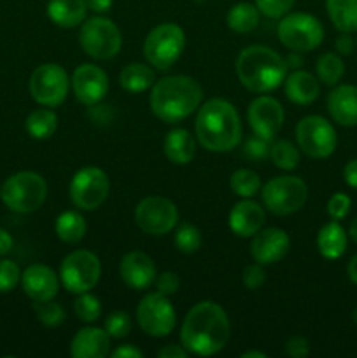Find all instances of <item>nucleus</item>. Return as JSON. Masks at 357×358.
<instances>
[{"label": "nucleus", "instance_id": "obj_55", "mask_svg": "<svg viewBox=\"0 0 357 358\" xmlns=\"http://www.w3.org/2000/svg\"><path fill=\"white\" fill-rule=\"evenodd\" d=\"M349 234H350V238H352L354 243L357 245V219H354V220H352V224H350V227H349Z\"/></svg>", "mask_w": 357, "mask_h": 358}, {"label": "nucleus", "instance_id": "obj_8", "mask_svg": "<svg viewBox=\"0 0 357 358\" xmlns=\"http://www.w3.org/2000/svg\"><path fill=\"white\" fill-rule=\"evenodd\" d=\"M276 34L289 51L298 52L314 51L324 41V27L308 13H287L280 17Z\"/></svg>", "mask_w": 357, "mask_h": 358}, {"label": "nucleus", "instance_id": "obj_7", "mask_svg": "<svg viewBox=\"0 0 357 358\" xmlns=\"http://www.w3.org/2000/svg\"><path fill=\"white\" fill-rule=\"evenodd\" d=\"M79 44L88 56L105 62L119 52L122 35L114 21L104 16H94L84 21L80 27Z\"/></svg>", "mask_w": 357, "mask_h": 358}, {"label": "nucleus", "instance_id": "obj_25", "mask_svg": "<svg viewBox=\"0 0 357 358\" xmlns=\"http://www.w3.org/2000/svg\"><path fill=\"white\" fill-rule=\"evenodd\" d=\"M86 0H49L48 17L59 28H76L86 21Z\"/></svg>", "mask_w": 357, "mask_h": 358}, {"label": "nucleus", "instance_id": "obj_20", "mask_svg": "<svg viewBox=\"0 0 357 358\" xmlns=\"http://www.w3.org/2000/svg\"><path fill=\"white\" fill-rule=\"evenodd\" d=\"M21 285L31 301L55 299L59 290L58 275L49 266L31 264L21 273Z\"/></svg>", "mask_w": 357, "mask_h": 358}, {"label": "nucleus", "instance_id": "obj_10", "mask_svg": "<svg viewBox=\"0 0 357 358\" xmlns=\"http://www.w3.org/2000/svg\"><path fill=\"white\" fill-rule=\"evenodd\" d=\"M102 276L100 259L90 250H74L66 255L59 268V280L72 294L90 292L97 287Z\"/></svg>", "mask_w": 357, "mask_h": 358}, {"label": "nucleus", "instance_id": "obj_39", "mask_svg": "<svg viewBox=\"0 0 357 358\" xmlns=\"http://www.w3.org/2000/svg\"><path fill=\"white\" fill-rule=\"evenodd\" d=\"M133 324H132V318H130L128 313L125 311H114L107 317L105 320V331L111 338L114 339H122L130 334L132 331Z\"/></svg>", "mask_w": 357, "mask_h": 358}, {"label": "nucleus", "instance_id": "obj_53", "mask_svg": "<svg viewBox=\"0 0 357 358\" xmlns=\"http://www.w3.org/2000/svg\"><path fill=\"white\" fill-rule=\"evenodd\" d=\"M284 59H286V65L289 70H300L303 66V58H301V52L298 51H290V55H287Z\"/></svg>", "mask_w": 357, "mask_h": 358}, {"label": "nucleus", "instance_id": "obj_29", "mask_svg": "<svg viewBox=\"0 0 357 358\" xmlns=\"http://www.w3.org/2000/svg\"><path fill=\"white\" fill-rule=\"evenodd\" d=\"M326 10L336 30L357 31V0H326Z\"/></svg>", "mask_w": 357, "mask_h": 358}, {"label": "nucleus", "instance_id": "obj_56", "mask_svg": "<svg viewBox=\"0 0 357 358\" xmlns=\"http://www.w3.org/2000/svg\"><path fill=\"white\" fill-rule=\"evenodd\" d=\"M241 358H266V353H262V352H245V353H241Z\"/></svg>", "mask_w": 357, "mask_h": 358}, {"label": "nucleus", "instance_id": "obj_17", "mask_svg": "<svg viewBox=\"0 0 357 358\" xmlns=\"http://www.w3.org/2000/svg\"><path fill=\"white\" fill-rule=\"evenodd\" d=\"M284 117H286V114H284L282 105L273 96L261 94L248 105V124H251L252 133L262 136V138H275V135L282 128Z\"/></svg>", "mask_w": 357, "mask_h": 358}, {"label": "nucleus", "instance_id": "obj_3", "mask_svg": "<svg viewBox=\"0 0 357 358\" xmlns=\"http://www.w3.org/2000/svg\"><path fill=\"white\" fill-rule=\"evenodd\" d=\"M203 100V90L189 76H168L154 83L149 105L160 121L175 124L188 119Z\"/></svg>", "mask_w": 357, "mask_h": 358}, {"label": "nucleus", "instance_id": "obj_24", "mask_svg": "<svg viewBox=\"0 0 357 358\" xmlns=\"http://www.w3.org/2000/svg\"><path fill=\"white\" fill-rule=\"evenodd\" d=\"M287 100L296 105H310L321 94V84L314 73L307 70H293L284 80Z\"/></svg>", "mask_w": 357, "mask_h": 358}, {"label": "nucleus", "instance_id": "obj_41", "mask_svg": "<svg viewBox=\"0 0 357 358\" xmlns=\"http://www.w3.org/2000/svg\"><path fill=\"white\" fill-rule=\"evenodd\" d=\"M270 149H272V140L262 138L259 135H252L245 140L244 143V156L252 161H262L270 157Z\"/></svg>", "mask_w": 357, "mask_h": 358}, {"label": "nucleus", "instance_id": "obj_54", "mask_svg": "<svg viewBox=\"0 0 357 358\" xmlns=\"http://www.w3.org/2000/svg\"><path fill=\"white\" fill-rule=\"evenodd\" d=\"M346 275H349L350 282H354L357 285V254L350 259L349 266H346Z\"/></svg>", "mask_w": 357, "mask_h": 358}, {"label": "nucleus", "instance_id": "obj_37", "mask_svg": "<svg viewBox=\"0 0 357 358\" xmlns=\"http://www.w3.org/2000/svg\"><path fill=\"white\" fill-rule=\"evenodd\" d=\"M74 311H76L77 318L86 324L98 320L102 315V303L97 296L90 292L79 294V297L74 303Z\"/></svg>", "mask_w": 357, "mask_h": 358}, {"label": "nucleus", "instance_id": "obj_43", "mask_svg": "<svg viewBox=\"0 0 357 358\" xmlns=\"http://www.w3.org/2000/svg\"><path fill=\"white\" fill-rule=\"evenodd\" d=\"M350 205H352V201H350L349 196L343 194V192H336L328 201V215L332 220L345 219L350 213Z\"/></svg>", "mask_w": 357, "mask_h": 358}, {"label": "nucleus", "instance_id": "obj_22", "mask_svg": "<svg viewBox=\"0 0 357 358\" xmlns=\"http://www.w3.org/2000/svg\"><path fill=\"white\" fill-rule=\"evenodd\" d=\"M328 110L332 121L340 126L352 128L357 126V86L340 84L329 93Z\"/></svg>", "mask_w": 357, "mask_h": 358}, {"label": "nucleus", "instance_id": "obj_6", "mask_svg": "<svg viewBox=\"0 0 357 358\" xmlns=\"http://www.w3.org/2000/svg\"><path fill=\"white\" fill-rule=\"evenodd\" d=\"M186 48V35L178 24L161 23L147 34L144 42V56L156 70L170 69L182 56Z\"/></svg>", "mask_w": 357, "mask_h": 358}, {"label": "nucleus", "instance_id": "obj_47", "mask_svg": "<svg viewBox=\"0 0 357 358\" xmlns=\"http://www.w3.org/2000/svg\"><path fill=\"white\" fill-rule=\"evenodd\" d=\"M354 48H356V42L350 37V34H342L335 41V49L338 51L340 56H349L352 55Z\"/></svg>", "mask_w": 357, "mask_h": 358}, {"label": "nucleus", "instance_id": "obj_26", "mask_svg": "<svg viewBox=\"0 0 357 358\" xmlns=\"http://www.w3.org/2000/svg\"><path fill=\"white\" fill-rule=\"evenodd\" d=\"M164 156L174 164H189L196 154V140L188 129L175 128L164 136L163 142Z\"/></svg>", "mask_w": 357, "mask_h": 358}, {"label": "nucleus", "instance_id": "obj_5", "mask_svg": "<svg viewBox=\"0 0 357 358\" xmlns=\"http://www.w3.org/2000/svg\"><path fill=\"white\" fill-rule=\"evenodd\" d=\"M4 205L16 213H31L44 205L48 198V184L35 171H18L2 185Z\"/></svg>", "mask_w": 357, "mask_h": 358}, {"label": "nucleus", "instance_id": "obj_2", "mask_svg": "<svg viewBox=\"0 0 357 358\" xmlns=\"http://www.w3.org/2000/svg\"><path fill=\"white\" fill-rule=\"evenodd\" d=\"M196 138L210 152H230L241 140L237 108L223 98H212L200 107L195 122Z\"/></svg>", "mask_w": 357, "mask_h": 358}, {"label": "nucleus", "instance_id": "obj_42", "mask_svg": "<svg viewBox=\"0 0 357 358\" xmlns=\"http://www.w3.org/2000/svg\"><path fill=\"white\" fill-rule=\"evenodd\" d=\"M296 0H255V7L262 16L270 20H280L293 9Z\"/></svg>", "mask_w": 357, "mask_h": 358}, {"label": "nucleus", "instance_id": "obj_27", "mask_svg": "<svg viewBox=\"0 0 357 358\" xmlns=\"http://www.w3.org/2000/svg\"><path fill=\"white\" fill-rule=\"evenodd\" d=\"M317 248L321 255L328 261H336L346 250V233L338 220L326 224L317 234Z\"/></svg>", "mask_w": 357, "mask_h": 358}, {"label": "nucleus", "instance_id": "obj_38", "mask_svg": "<svg viewBox=\"0 0 357 358\" xmlns=\"http://www.w3.org/2000/svg\"><path fill=\"white\" fill-rule=\"evenodd\" d=\"M34 310L38 320H41L46 327H58V325L63 324V320H65V311H63V308L59 306L58 303H55L52 299L35 301Z\"/></svg>", "mask_w": 357, "mask_h": 358}, {"label": "nucleus", "instance_id": "obj_34", "mask_svg": "<svg viewBox=\"0 0 357 358\" xmlns=\"http://www.w3.org/2000/svg\"><path fill=\"white\" fill-rule=\"evenodd\" d=\"M270 159H272V163L276 168H280L284 171H289L300 166L301 154L300 149L293 142H289V140H276V142H272Z\"/></svg>", "mask_w": 357, "mask_h": 358}, {"label": "nucleus", "instance_id": "obj_33", "mask_svg": "<svg viewBox=\"0 0 357 358\" xmlns=\"http://www.w3.org/2000/svg\"><path fill=\"white\" fill-rule=\"evenodd\" d=\"M315 72H317V79L326 86H336L345 73L342 56L336 52H324L322 56H318Z\"/></svg>", "mask_w": 357, "mask_h": 358}, {"label": "nucleus", "instance_id": "obj_18", "mask_svg": "<svg viewBox=\"0 0 357 358\" xmlns=\"http://www.w3.org/2000/svg\"><path fill=\"white\" fill-rule=\"evenodd\" d=\"M290 248V240L287 233L279 227L261 229L252 236L251 255L261 266L275 264L282 261Z\"/></svg>", "mask_w": 357, "mask_h": 358}, {"label": "nucleus", "instance_id": "obj_40", "mask_svg": "<svg viewBox=\"0 0 357 358\" xmlns=\"http://www.w3.org/2000/svg\"><path fill=\"white\" fill-rule=\"evenodd\" d=\"M20 282H21L20 266H18L14 261H9V259L0 261V294L13 292Z\"/></svg>", "mask_w": 357, "mask_h": 358}, {"label": "nucleus", "instance_id": "obj_16", "mask_svg": "<svg viewBox=\"0 0 357 358\" xmlns=\"http://www.w3.org/2000/svg\"><path fill=\"white\" fill-rule=\"evenodd\" d=\"M74 94L86 107L100 103L108 93V77L104 70L93 63H84L74 70L70 79Z\"/></svg>", "mask_w": 357, "mask_h": 358}, {"label": "nucleus", "instance_id": "obj_13", "mask_svg": "<svg viewBox=\"0 0 357 358\" xmlns=\"http://www.w3.org/2000/svg\"><path fill=\"white\" fill-rule=\"evenodd\" d=\"M296 140L300 149L314 159L331 156L338 143L335 128L322 115H307L296 126Z\"/></svg>", "mask_w": 357, "mask_h": 358}, {"label": "nucleus", "instance_id": "obj_51", "mask_svg": "<svg viewBox=\"0 0 357 358\" xmlns=\"http://www.w3.org/2000/svg\"><path fill=\"white\" fill-rule=\"evenodd\" d=\"M13 247H14L13 236H10L6 229H2V227H0V257L6 254H9V252L13 250Z\"/></svg>", "mask_w": 357, "mask_h": 358}, {"label": "nucleus", "instance_id": "obj_9", "mask_svg": "<svg viewBox=\"0 0 357 358\" xmlns=\"http://www.w3.org/2000/svg\"><path fill=\"white\" fill-rule=\"evenodd\" d=\"M262 205L273 215H293L304 206L308 199V185L300 177L282 175L268 180L261 192Z\"/></svg>", "mask_w": 357, "mask_h": 358}, {"label": "nucleus", "instance_id": "obj_52", "mask_svg": "<svg viewBox=\"0 0 357 358\" xmlns=\"http://www.w3.org/2000/svg\"><path fill=\"white\" fill-rule=\"evenodd\" d=\"M86 3H88V9L98 14L107 13V10L112 7V0H86Z\"/></svg>", "mask_w": 357, "mask_h": 358}, {"label": "nucleus", "instance_id": "obj_21", "mask_svg": "<svg viewBox=\"0 0 357 358\" xmlns=\"http://www.w3.org/2000/svg\"><path fill=\"white\" fill-rule=\"evenodd\" d=\"M265 220L266 215L262 206L248 198H244V201L237 203L231 208L230 217H227L230 229L240 238L254 236L255 233H259L262 229Z\"/></svg>", "mask_w": 357, "mask_h": 358}, {"label": "nucleus", "instance_id": "obj_50", "mask_svg": "<svg viewBox=\"0 0 357 358\" xmlns=\"http://www.w3.org/2000/svg\"><path fill=\"white\" fill-rule=\"evenodd\" d=\"M343 178H345L346 185L352 189H357V159L349 161L343 168Z\"/></svg>", "mask_w": 357, "mask_h": 358}, {"label": "nucleus", "instance_id": "obj_15", "mask_svg": "<svg viewBox=\"0 0 357 358\" xmlns=\"http://www.w3.org/2000/svg\"><path fill=\"white\" fill-rule=\"evenodd\" d=\"M136 322L147 336L164 338L170 336L177 325V315L168 296L153 292L147 294L136 306Z\"/></svg>", "mask_w": 357, "mask_h": 358}, {"label": "nucleus", "instance_id": "obj_57", "mask_svg": "<svg viewBox=\"0 0 357 358\" xmlns=\"http://www.w3.org/2000/svg\"><path fill=\"white\" fill-rule=\"evenodd\" d=\"M354 322H356V324H357V310H356V313H354Z\"/></svg>", "mask_w": 357, "mask_h": 358}, {"label": "nucleus", "instance_id": "obj_45", "mask_svg": "<svg viewBox=\"0 0 357 358\" xmlns=\"http://www.w3.org/2000/svg\"><path fill=\"white\" fill-rule=\"evenodd\" d=\"M156 287L158 292L164 294V296H172L181 287V280H178V276L174 271H164L156 278Z\"/></svg>", "mask_w": 357, "mask_h": 358}, {"label": "nucleus", "instance_id": "obj_32", "mask_svg": "<svg viewBox=\"0 0 357 358\" xmlns=\"http://www.w3.org/2000/svg\"><path fill=\"white\" fill-rule=\"evenodd\" d=\"M27 131L31 138L46 140L55 135L58 128V115L52 108H37L27 117Z\"/></svg>", "mask_w": 357, "mask_h": 358}, {"label": "nucleus", "instance_id": "obj_30", "mask_svg": "<svg viewBox=\"0 0 357 358\" xmlns=\"http://www.w3.org/2000/svg\"><path fill=\"white\" fill-rule=\"evenodd\" d=\"M261 20V13L255 7V3L240 2L234 3L230 10H227L226 23L230 30L237 31V34H248V31L255 30Z\"/></svg>", "mask_w": 357, "mask_h": 358}, {"label": "nucleus", "instance_id": "obj_31", "mask_svg": "<svg viewBox=\"0 0 357 358\" xmlns=\"http://www.w3.org/2000/svg\"><path fill=\"white\" fill-rule=\"evenodd\" d=\"M86 229L88 226L84 217L79 212H74V210H66V212L59 213L55 224L56 236L70 245L79 243L84 234H86Z\"/></svg>", "mask_w": 357, "mask_h": 358}, {"label": "nucleus", "instance_id": "obj_35", "mask_svg": "<svg viewBox=\"0 0 357 358\" xmlns=\"http://www.w3.org/2000/svg\"><path fill=\"white\" fill-rule=\"evenodd\" d=\"M230 187L240 198H252L261 191V178L248 168H240L230 178Z\"/></svg>", "mask_w": 357, "mask_h": 358}, {"label": "nucleus", "instance_id": "obj_49", "mask_svg": "<svg viewBox=\"0 0 357 358\" xmlns=\"http://www.w3.org/2000/svg\"><path fill=\"white\" fill-rule=\"evenodd\" d=\"M158 357H160V358H188L189 352L182 345L181 346L170 345V346H167V348L160 350Z\"/></svg>", "mask_w": 357, "mask_h": 358}, {"label": "nucleus", "instance_id": "obj_12", "mask_svg": "<svg viewBox=\"0 0 357 358\" xmlns=\"http://www.w3.org/2000/svg\"><path fill=\"white\" fill-rule=\"evenodd\" d=\"M70 199L80 210L100 208L111 192V180L102 168L86 166L80 168L70 180Z\"/></svg>", "mask_w": 357, "mask_h": 358}, {"label": "nucleus", "instance_id": "obj_1", "mask_svg": "<svg viewBox=\"0 0 357 358\" xmlns=\"http://www.w3.org/2000/svg\"><path fill=\"white\" fill-rule=\"evenodd\" d=\"M231 336L226 311L212 301L195 304L184 317L181 327V345L198 357H212L224 350Z\"/></svg>", "mask_w": 357, "mask_h": 358}, {"label": "nucleus", "instance_id": "obj_11", "mask_svg": "<svg viewBox=\"0 0 357 358\" xmlns=\"http://www.w3.org/2000/svg\"><path fill=\"white\" fill-rule=\"evenodd\" d=\"M30 94L42 107H59L66 100L70 77L58 63H44L30 76Z\"/></svg>", "mask_w": 357, "mask_h": 358}, {"label": "nucleus", "instance_id": "obj_14", "mask_svg": "<svg viewBox=\"0 0 357 358\" xmlns=\"http://www.w3.org/2000/svg\"><path fill=\"white\" fill-rule=\"evenodd\" d=\"M178 210L168 198L149 196L135 208V224L140 231L150 236H163L177 227Z\"/></svg>", "mask_w": 357, "mask_h": 358}, {"label": "nucleus", "instance_id": "obj_36", "mask_svg": "<svg viewBox=\"0 0 357 358\" xmlns=\"http://www.w3.org/2000/svg\"><path fill=\"white\" fill-rule=\"evenodd\" d=\"M174 243L177 250H181L182 254H195V252L200 250L203 243L202 231L196 226H192V224H181L175 229Z\"/></svg>", "mask_w": 357, "mask_h": 358}, {"label": "nucleus", "instance_id": "obj_19", "mask_svg": "<svg viewBox=\"0 0 357 358\" xmlns=\"http://www.w3.org/2000/svg\"><path fill=\"white\" fill-rule=\"evenodd\" d=\"M121 280L133 290H146L156 282V266L144 252H130L119 262Z\"/></svg>", "mask_w": 357, "mask_h": 358}, {"label": "nucleus", "instance_id": "obj_28", "mask_svg": "<svg viewBox=\"0 0 357 358\" xmlns=\"http://www.w3.org/2000/svg\"><path fill=\"white\" fill-rule=\"evenodd\" d=\"M156 83L154 70L146 63H130L119 73V84L128 93H144Z\"/></svg>", "mask_w": 357, "mask_h": 358}, {"label": "nucleus", "instance_id": "obj_4", "mask_svg": "<svg viewBox=\"0 0 357 358\" xmlns=\"http://www.w3.org/2000/svg\"><path fill=\"white\" fill-rule=\"evenodd\" d=\"M234 69L245 90L258 94L272 93L280 84H284L289 72L284 56L272 48L259 44L241 49Z\"/></svg>", "mask_w": 357, "mask_h": 358}, {"label": "nucleus", "instance_id": "obj_44", "mask_svg": "<svg viewBox=\"0 0 357 358\" xmlns=\"http://www.w3.org/2000/svg\"><path fill=\"white\" fill-rule=\"evenodd\" d=\"M241 282H244L245 289L258 290L259 287L266 282L265 269L261 268V264H259V262L247 266V268L244 269V275H241Z\"/></svg>", "mask_w": 357, "mask_h": 358}, {"label": "nucleus", "instance_id": "obj_23", "mask_svg": "<svg viewBox=\"0 0 357 358\" xmlns=\"http://www.w3.org/2000/svg\"><path fill=\"white\" fill-rule=\"evenodd\" d=\"M70 355L74 358H105L111 355V336L105 329H80L72 339Z\"/></svg>", "mask_w": 357, "mask_h": 358}, {"label": "nucleus", "instance_id": "obj_48", "mask_svg": "<svg viewBox=\"0 0 357 358\" xmlns=\"http://www.w3.org/2000/svg\"><path fill=\"white\" fill-rule=\"evenodd\" d=\"M112 358H142L144 353L140 352L136 346L133 345H125V346H119L115 348L114 352H111Z\"/></svg>", "mask_w": 357, "mask_h": 358}, {"label": "nucleus", "instance_id": "obj_46", "mask_svg": "<svg viewBox=\"0 0 357 358\" xmlns=\"http://www.w3.org/2000/svg\"><path fill=\"white\" fill-rule=\"evenodd\" d=\"M286 353L293 358H304L310 355V345H308L307 338L303 336H294L287 341Z\"/></svg>", "mask_w": 357, "mask_h": 358}]
</instances>
